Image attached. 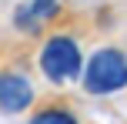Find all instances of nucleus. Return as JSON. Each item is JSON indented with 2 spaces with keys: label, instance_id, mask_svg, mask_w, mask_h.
I'll use <instances>...</instances> for the list:
<instances>
[{
  "label": "nucleus",
  "instance_id": "obj_1",
  "mask_svg": "<svg viewBox=\"0 0 127 124\" xmlns=\"http://www.w3.org/2000/svg\"><path fill=\"white\" fill-rule=\"evenodd\" d=\"M84 87L90 94H114L127 87V57L114 47H104L90 57L87 74H84Z\"/></svg>",
  "mask_w": 127,
  "mask_h": 124
},
{
  "label": "nucleus",
  "instance_id": "obj_2",
  "mask_svg": "<svg viewBox=\"0 0 127 124\" xmlns=\"http://www.w3.org/2000/svg\"><path fill=\"white\" fill-rule=\"evenodd\" d=\"M40 71L47 81L64 84V81L80 74V47L70 37H50L40 50Z\"/></svg>",
  "mask_w": 127,
  "mask_h": 124
},
{
  "label": "nucleus",
  "instance_id": "obj_3",
  "mask_svg": "<svg viewBox=\"0 0 127 124\" xmlns=\"http://www.w3.org/2000/svg\"><path fill=\"white\" fill-rule=\"evenodd\" d=\"M33 101V91H30V81L20 77L13 71H3L0 74V107L7 114H17V111H27Z\"/></svg>",
  "mask_w": 127,
  "mask_h": 124
},
{
  "label": "nucleus",
  "instance_id": "obj_4",
  "mask_svg": "<svg viewBox=\"0 0 127 124\" xmlns=\"http://www.w3.org/2000/svg\"><path fill=\"white\" fill-rule=\"evenodd\" d=\"M30 124H77V118L67 114V111H60V107H47V111H40Z\"/></svg>",
  "mask_w": 127,
  "mask_h": 124
},
{
  "label": "nucleus",
  "instance_id": "obj_5",
  "mask_svg": "<svg viewBox=\"0 0 127 124\" xmlns=\"http://www.w3.org/2000/svg\"><path fill=\"white\" fill-rule=\"evenodd\" d=\"M30 10H33V17H37V20H47V17L57 13V0H33Z\"/></svg>",
  "mask_w": 127,
  "mask_h": 124
},
{
  "label": "nucleus",
  "instance_id": "obj_6",
  "mask_svg": "<svg viewBox=\"0 0 127 124\" xmlns=\"http://www.w3.org/2000/svg\"><path fill=\"white\" fill-rule=\"evenodd\" d=\"M13 24H17V27H24V30H37V24H40V20L33 17V10H30V7H20V10H17V17H13Z\"/></svg>",
  "mask_w": 127,
  "mask_h": 124
}]
</instances>
